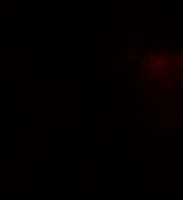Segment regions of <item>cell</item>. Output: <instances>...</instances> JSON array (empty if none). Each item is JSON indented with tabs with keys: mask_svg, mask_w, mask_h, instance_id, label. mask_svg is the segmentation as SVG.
<instances>
[{
	"mask_svg": "<svg viewBox=\"0 0 183 200\" xmlns=\"http://www.w3.org/2000/svg\"><path fill=\"white\" fill-rule=\"evenodd\" d=\"M83 194L82 183H71L70 185V195L71 196H81Z\"/></svg>",
	"mask_w": 183,
	"mask_h": 200,
	"instance_id": "cell-1",
	"label": "cell"
},
{
	"mask_svg": "<svg viewBox=\"0 0 183 200\" xmlns=\"http://www.w3.org/2000/svg\"><path fill=\"white\" fill-rule=\"evenodd\" d=\"M60 183L63 186H70L73 183V175L70 173H63L60 175Z\"/></svg>",
	"mask_w": 183,
	"mask_h": 200,
	"instance_id": "cell-2",
	"label": "cell"
},
{
	"mask_svg": "<svg viewBox=\"0 0 183 200\" xmlns=\"http://www.w3.org/2000/svg\"><path fill=\"white\" fill-rule=\"evenodd\" d=\"M8 140L10 144H20L22 140L21 134L20 133H16V131H10L9 135H8Z\"/></svg>",
	"mask_w": 183,
	"mask_h": 200,
	"instance_id": "cell-3",
	"label": "cell"
},
{
	"mask_svg": "<svg viewBox=\"0 0 183 200\" xmlns=\"http://www.w3.org/2000/svg\"><path fill=\"white\" fill-rule=\"evenodd\" d=\"M39 142L42 144H47L52 142V134L49 131H42L39 134Z\"/></svg>",
	"mask_w": 183,
	"mask_h": 200,
	"instance_id": "cell-4",
	"label": "cell"
},
{
	"mask_svg": "<svg viewBox=\"0 0 183 200\" xmlns=\"http://www.w3.org/2000/svg\"><path fill=\"white\" fill-rule=\"evenodd\" d=\"M92 77H93V71H92L91 69H85V70H82V73H81L82 82H91V81H92Z\"/></svg>",
	"mask_w": 183,
	"mask_h": 200,
	"instance_id": "cell-5",
	"label": "cell"
},
{
	"mask_svg": "<svg viewBox=\"0 0 183 200\" xmlns=\"http://www.w3.org/2000/svg\"><path fill=\"white\" fill-rule=\"evenodd\" d=\"M49 200H73V196L70 194H52Z\"/></svg>",
	"mask_w": 183,
	"mask_h": 200,
	"instance_id": "cell-6",
	"label": "cell"
},
{
	"mask_svg": "<svg viewBox=\"0 0 183 200\" xmlns=\"http://www.w3.org/2000/svg\"><path fill=\"white\" fill-rule=\"evenodd\" d=\"M8 120L9 122H12V124H14V122H18L21 120V113L20 110H9L8 113Z\"/></svg>",
	"mask_w": 183,
	"mask_h": 200,
	"instance_id": "cell-7",
	"label": "cell"
},
{
	"mask_svg": "<svg viewBox=\"0 0 183 200\" xmlns=\"http://www.w3.org/2000/svg\"><path fill=\"white\" fill-rule=\"evenodd\" d=\"M91 100H92V102H103V100H104V92L103 91H93V92H91Z\"/></svg>",
	"mask_w": 183,
	"mask_h": 200,
	"instance_id": "cell-8",
	"label": "cell"
},
{
	"mask_svg": "<svg viewBox=\"0 0 183 200\" xmlns=\"http://www.w3.org/2000/svg\"><path fill=\"white\" fill-rule=\"evenodd\" d=\"M70 68H71V70H82V68H83L82 60H78V59L73 60L70 63Z\"/></svg>",
	"mask_w": 183,
	"mask_h": 200,
	"instance_id": "cell-9",
	"label": "cell"
},
{
	"mask_svg": "<svg viewBox=\"0 0 183 200\" xmlns=\"http://www.w3.org/2000/svg\"><path fill=\"white\" fill-rule=\"evenodd\" d=\"M18 47H20L21 49H30V47H31V42H30V39H26V38L21 39V40L18 42Z\"/></svg>",
	"mask_w": 183,
	"mask_h": 200,
	"instance_id": "cell-10",
	"label": "cell"
},
{
	"mask_svg": "<svg viewBox=\"0 0 183 200\" xmlns=\"http://www.w3.org/2000/svg\"><path fill=\"white\" fill-rule=\"evenodd\" d=\"M92 85H93V91H103V87H104V82L101 79H93L92 81ZM92 91V92H93Z\"/></svg>",
	"mask_w": 183,
	"mask_h": 200,
	"instance_id": "cell-11",
	"label": "cell"
},
{
	"mask_svg": "<svg viewBox=\"0 0 183 200\" xmlns=\"http://www.w3.org/2000/svg\"><path fill=\"white\" fill-rule=\"evenodd\" d=\"M92 81H93V79H92ZM92 81H91V82H82L81 90H82V91H90V92H92V91H93Z\"/></svg>",
	"mask_w": 183,
	"mask_h": 200,
	"instance_id": "cell-12",
	"label": "cell"
},
{
	"mask_svg": "<svg viewBox=\"0 0 183 200\" xmlns=\"http://www.w3.org/2000/svg\"><path fill=\"white\" fill-rule=\"evenodd\" d=\"M10 163V155L0 152V165H7Z\"/></svg>",
	"mask_w": 183,
	"mask_h": 200,
	"instance_id": "cell-13",
	"label": "cell"
},
{
	"mask_svg": "<svg viewBox=\"0 0 183 200\" xmlns=\"http://www.w3.org/2000/svg\"><path fill=\"white\" fill-rule=\"evenodd\" d=\"M10 109V103L7 100H2L0 102V112H9Z\"/></svg>",
	"mask_w": 183,
	"mask_h": 200,
	"instance_id": "cell-14",
	"label": "cell"
},
{
	"mask_svg": "<svg viewBox=\"0 0 183 200\" xmlns=\"http://www.w3.org/2000/svg\"><path fill=\"white\" fill-rule=\"evenodd\" d=\"M171 63H173L174 69H182V64H183L182 59H171Z\"/></svg>",
	"mask_w": 183,
	"mask_h": 200,
	"instance_id": "cell-15",
	"label": "cell"
},
{
	"mask_svg": "<svg viewBox=\"0 0 183 200\" xmlns=\"http://www.w3.org/2000/svg\"><path fill=\"white\" fill-rule=\"evenodd\" d=\"M3 152L7 155H10V143L9 142H5L3 144Z\"/></svg>",
	"mask_w": 183,
	"mask_h": 200,
	"instance_id": "cell-16",
	"label": "cell"
},
{
	"mask_svg": "<svg viewBox=\"0 0 183 200\" xmlns=\"http://www.w3.org/2000/svg\"><path fill=\"white\" fill-rule=\"evenodd\" d=\"M81 200H93V196H92V194H82Z\"/></svg>",
	"mask_w": 183,
	"mask_h": 200,
	"instance_id": "cell-17",
	"label": "cell"
},
{
	"mask_svg": "<svg viewBox=\"0 0 183 200\" xmlns=\"http://www.w3.org/2000/svg\"><path fill=\"white\" fill-rule=\"evenodd\" d=\"M13 131L16 133H21V122H14L13 124Z\"/></svg>",
	"mask_w": 183,
	"mask_h": 200,
	"instance_id": "cell-18",
	"label": "cell"
},
{
	"mask_svg": "<svg viewBox=\"0 0 183 200\" xmlns=\"http://www.w3.org/2000/svg\"><path fill=\"white\" fill-rule=\"evenodd\" d=\"M151 121H152V122H156V121H157L156 110H154V109H152V110H151Z\"/></svg>",
	"mask_w": 183,
	"mask_h": 200,
	"instance_id": "cell-19",
	"label": "cell"
},
{
	"mask_svg": "<svg viewBox=\"0 0 183 200\" xmlns=\"http://www.w3.org/2000/svg\"><path fill=\"white\" fill-rule=\"evenodd\" d=\"M148 105L151 107L152 109H154V107H156V102H154L153 99H148Z\"/></svg>",
	"mask_w": 183,
	"mask_h": 200,
	"instance_id": "cell-20",
	"label": "cell"
},
{
	"mask_svg": "<svg viewBox=\"0 0 183 200\" xmlns=\"http://www.w3.org/2000/svg\"><path fill=\"white\" fill-rule=\"evenodd\" d=\"M147 60L148 61H151V63H154V61H156V57H154V55H148V56H147Z\"/></svg>",
	"mask_w": 183,
	"mask_h": 200,
	"instance_id": "cell-21",
	"label": "cell"
},
{
	"mask_svg": "<svg viewBox=\"0 0 183 200\" xmlns=\"http://www.w3.org/2000/svg\"><path fill=\"white\" fill-rule=\"evenodd\" d=\"M143 49V44L142 43H136V51H142Z\"/></svg>",
	"mask_w": 183,
	"mask_h": 200,
	"instance_id": "cell-22",
	"label": "cell"
},
{
	"mask_svg": "<svg viewBox=\"0 0 183 200\" xmlns=\"http://www.w3.org/2000/svg\"><path fill=\"white\" fill-rule=\"evenodd\" d=\"M147 56H148V51L147 49H143V60H147Z\"/></svg>",
	"mask_w": 183,
	"mask_h": 200,
	"instance_id": "cell-23",
	"label": "cell"
},
{
	"mask_svg": "<svg viewBox=\"0 0 183 200\" xmlns=\"http://www.w3.org/2000/svg\"><path fill=\"white\" fill-rule=\"evenodd\" d=\"M161 130H162V133H166V124L164 121L161 122Z\"/></svg>",
	"mask_w": 183,
	"mask_h": 200,
	"instance_id": "cell-24",
	"label": "cell"
}]
</instances>
